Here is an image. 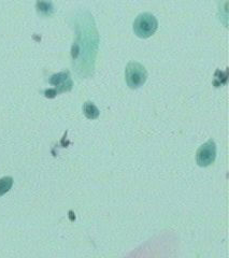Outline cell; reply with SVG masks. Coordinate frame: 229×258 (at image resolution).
Listing matches in <instances>:
<instances>
[{
  "label": "cell",
  "instance_id": "1",
  "mask_svg": "<svg viewBox=\"0 0 229 258\" xmlns=\"http://www.w3.org/2000/svg\"><path fill=\"white\" fill-rule=\"evenodd\" d=\"M158 27V22L155 16L151 13H141L137 16L133 22V32L142 39H147L153 36Z\"/></svg>",
  "mask_w": 229,
  "mask_h": 258
},
{
  "label": "cell",
  "instance_id": "3",
  "mask_svg": "<svg viewBox=\"0 0 229 258\" xmlns=\"http://www.w3.org/2000/svg\"><path fill=\"white\" fill-rule=\"evenodd\" d=\"M197 164L200 167H208L215 162L216 158V144L215 142L210 139L205 143L201 145L196 154Z\"/></svg>",
  "mask_w": 229,
  "mask_h": 258
},
{
  "label": "cell",
  "instance_id": "5",
  "mask_svg": "<svg viewBox=\"0 0 229 258\" xmlns=\"http://www.w3.org/2000/svg\"><path fill=\"white\" fill-rule=\"evenodd\" d=\"M36 9L42 16H52L54 13V5L50 0H37Z\"/></svg>",
  "mask_w": 229,
  "mask_h": 258
},
{
  "label": "cell",
  "instance_id": "4",
  "mask_svg": "<svg viewBox=\"0 0 229 258\" xmlns=\"http://www.w3.org/2000/svg\"><path fill=\"white\" fill-rule=\"evenodd\" d=\"M49 82L50 84L57 87V93L69 92L72 89V85H74L70 78L69 71H63V72L53 74L51 78H50Z\"/></svg>",
  "mask_w": 229,
  "mask_h": 258
},
{
  "label": "cell",
  "instance_id": "2",
  "mask_svg": "<svg viewBox=\"0 0 229 258\" xmlns=\"http://www.w3.org/2000/svg\"><path fill=\"white\" fill-rule=\"evenodd\" d=\"M125 80L131 90H137L145 84L148 80V71L144 66L137 62H130L126 66Z\"/></svg>",
  "mask_w": 229,
  "mask_h": 258
},
{
  "label": "cell",
  "instance_id": "6",
  "mask_svg": "<svg viewBox=\"0 0 229 258\" xmlns=\"http://www.w3.org/2000/svg\"><path fill=\"white\" fill-rule=\"evenodd\" d=\"M83 113L88 119H96L99 117L100 114L98 108L91 101H86L83 104Z\"/></svg>",
  "mask_w": 229,
  "mask_h": 258
},
{
  "label": "cell",
  "instance_id": "8",
  "mask_svg": "<svg viewBox=\"0 0 229 258\" xmlns=\"http://www.w3.org/2000/svg\"><path fill=\"white\" fill-rule=\"evenodd\" d=\"M57 94H58V93H57V91L55 90V89H51V90L44 91V96L48 97V98H54Z\"/></svg>",
  "mask_w": 229,
  "mask_h": 258
},
{
  "label": "cell",
  "instance_id": "7",
  "mask_svg": "<svg viewBox=\"0 0 229 258\" xmlns=\"http://www.w3.org/2000/svg\"><path fill=\"white\" fill-rule=\"evenodd\" d=\"M12 184H13V179L11 177H4L2 179H0V196L8 193L11 188H12Z\"/></svg>",
  "mask_w": 229,
  "mask_h": 258
}]
</instances>
